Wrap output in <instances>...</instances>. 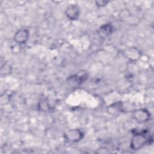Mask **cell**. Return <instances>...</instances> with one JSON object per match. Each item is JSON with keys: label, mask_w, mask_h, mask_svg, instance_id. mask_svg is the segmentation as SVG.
Segmentation results:
<instances>
[{"label": "cell", "mask_w": 154, "mask_h": 154, "mask_svg": "<svg viewBox=\"0 0 154 154\" xmlns=\"http://www.w3.org/2000/svg\"><path fill=\"white\" fill-rule=\"evenodd\" d=\"M64 138L68 143H76L81 140L84 137L83 132L79 129H73L64 134Z\"/></svg>", "instance_id": "obj_2"}, {"label": "cell", "mask_w": 154, "mask_h": 154, "mask_svg": "<svg viewBox=\"0 0 154 154\" xmlns=\"http://www.w3.org/2000/svg\"><path fill=\"white\" fill-rule=\"evenodd\" d=\"M108 2H109L108 1L99 0V1H96L95 2V4H96V5L98 7H105V5H106Z\"/></svg>", "instance_id": "obj_12"}, {"label": "cell", "mask_w": 154, "mask_h": 154, "mask_svg": "<svg viewBox=\"0 0 154 154\" xmlns=\"http://www.w3.org/2000/svg\"><path fill=\"white\" fill-rule=\"evenodd\" d=\"M66 17L71 20H77L80 15V8L78 4H72L67 6L65 10Z\"/></svg>", "instance_id": "obj_3"}, {"label": "cell", "mask_w": 154, "mask_h": 154, "mask_svg": "<svg viewBox=\"0 0 154 154\" xmlns=\"http://www.w3.org/2000/svg\"><path fill=\"white\" fill-rule=\"evenodd\" d=\"M38 108L41 111H48L51 109L48 101L46 100H41L38 104Z\"/></svg>", "instance_id": "obj_9"}, {"label": "cell", "mask_w": 154, "mask_h": 154, "mask_svg": "<svg viewBox=\"0 0 154 154\" xmlns=\"http://www.w3.org/2000/svg\"><path fill=\"white\" fill-rule=\"evenodd\" d=\"M2 66L4 67L5 68H4V70H1V75L3 74V73H5V75H7V74H8V73H10L11 70V66H10L9 64H6V63H4V66Z\"/></svg>", "instance_id": "obj_11"}, {"label": "cell", "mask_w": 154, "mask_h": 154, "mask_svg": "<svg viewBox=\"0 0 154 154\" xmlns=\"http://www.w3.org/2000/svg\"><path fill=\"white\" fill-rule=\"evenodd\" d=\"M135 120L138 123H145L149 120L150 114L149 111L144 108L135 110L133 113Z\"/></svg>", "instance_id": "obj_5"}, {"label": "cell", "mask_w": 154, "mask_h": 154, "mask_svg": "<svg viewBox=\"0 0 154 154\" xmlns=\"http://www.w3.org/2000/svg\"><path fill=\"white\" fill-rule=\"evenodd\" d=\"M87 78V73L85 71L81 70L75 75L69 77L67 79V82L72 85L78 86L81 85Z\"/></svg>", "instance_id": "obj_4"}, {"label": "cell", "mask_w": 154, "mask_h": 154, "mask_svg": "<svg viewBox=\"0 0 154 154\" xmlns=\"http://www.w3.org/2000/svg\"><path fill=\"white\" fill-rule=\"evenodd\" d=\"M149 138H148L144 132H136L134 134L130 146L131 149L137 150L140 149L146 144L149 143Z\"/></svg>", "instance_id": "obj_1"}, {"label": "cell", "mask_w": 154, "mask_h": 154, "mask_svg": "<svg viewBox=\"0 0 154 154\" xmlns=\"http://www.w3.org/2000/svg\"><path fill=\"white\" fill-rule=\"evenodd\" d=\"M29 38V31L26 29H20L17 30L14 36V40L19 44L25 43Z\"/></svg>", "instance_id": "obj_6"}, {"label": "cell", "mask_w": 154, "mask_h": 154, "mask_svg": "<svg viewBox=\"0 0 154 154\" xmlns=\"http://www.w3.org/2000/svg\"><path fill=\"white\" fill-rule=\"evenodd\" d=\"M123 54L128 59L131 61H136L140 57V51L134 47L126 49L123 52Z\"/></svg>", "instance_id": "obj_7"}, {"label": "cell", "mask_w": 154, "mask_h": 154, "mask_svg": "<svg viewBox=\"0 0 154 154\" xmlns=\"http://www.w3.org/2000/svg\"><path fill=\"white\" fill-rule=\"evenodd\" d=\"M121 110H122V105L120 103H116L110 105L109 109H108V111H110V113H113L114 111L117 112Z\"/></svg>", "instance_id": "obj_10"}, {"label": "cell", "mask_w": 154, "mask_h": 154, "mask_svg": "<svg viewBox=\"0 0 154 154\" xmlns=\"http://www.w3.org/2000/svg\"><path fill=\"white\" fill-rule=\"evenodd\" d=\"M113 32V26L111 23H106L101 26L97 29V33L100 37L105 38L109 36Z\"/></svg>", "instance_id": "obj_8"}]
</instances>
